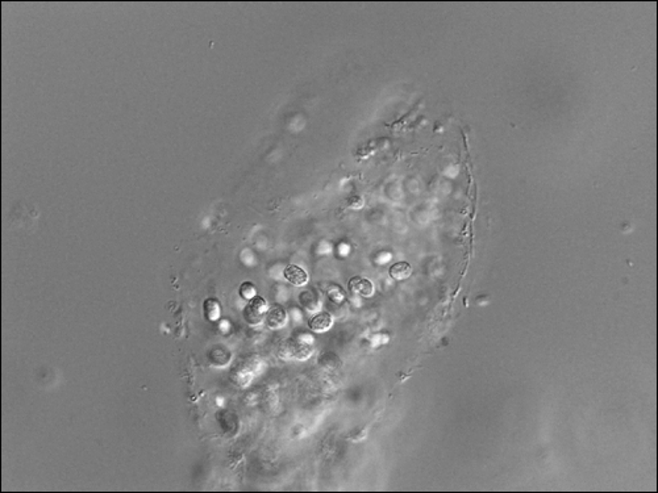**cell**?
Segmentation results:
<instances>
[{
    "mask_svg": "<svg viewBox=\"0 0 658 493\" xmlns=\"http://www.w3.org/2000/svg\"><path fill=\"white\" fill-rule=\"evenodd\" d=\"M332 325H333V317L328 312L319 313L310 321V329L316 333H324L331 329Z\"/></svg>",
    "mask_w": 658,
    "mask_h": 493,
    "instance_id": "cell-4",
    "label": "cell"
},
{
    "mask_svg": "<svg viewBox=\"0 0 658 493\" xmlns=\"http://www.w3.org/2000/svg\"><path fill=\"white\" fill-rule=\"evenodd\" d=\"M349 207H351V208H361L362 207V200L357 196H353L351 199H349Z\"/></svg>",
    "mask_w": 658,
    "mask_h": 493,
    "instance_id": "cell-13",
    "label": "cell"
},
{
    "mask_svg": "<svg viewBox=\"0 0 658 493\" xmlns=\"http://www.w3.org/2000/svg\"><path fill=\"white\" fill-rule=\"evenodd\" d=\"M370 341H371L372 348H378V346L384 345V343H387V342H388V336H387V334H384V333H376V334H372L371 338H370Z\"/></svg>",
    "mask_w": 658,
    "mask_h": 493,
    "instance_id": "cell-12",
    "label": "cell"
},
{
    "mask_svg": "<svg viewBox=\"0 0 658 493\" xmlns=\"http://www.w3.org/2000/svg\"><path fill=\"white\" fill-rule=\"evenodd\" d=\"M203 308H204V316H206L207 320L211 321V322H216V321L220 320L221 306L216 299H207L203 304Z\"/></svg>",
    "mask_w": 658,
    "mask_h": 493,
    "instance_id": "cell-6",
    "label": "cell"
},
{
    "mask_svg": "<svg viewBox=\"0 0 658 493\" xmlns=\"http://www.w3.org/2000/svg\"><path fill=\"white\" fill-rule=\"evenodd\" d=\"M240 296L245 300H252L254 296H257L256 285L251 282L242 283L241 287H240Z\"/></svg>",
    "mask_w": 658,
    "mask_h": 493,
    "instance_id": "cell-10",
    "label": "cell"
},
{
    "mask_svg": "<svg viewBox=\"0 0 658 493\" xmlns=\"http://www.w3.org/2000/svg\"><path fill=\"white\" fill-rule=\"evenodd\" d=\"M348 288L350 289L351 292H354V294L361 295V296H365V297H369L374 294V285H372L371 282H369L367 279L365 278H360V277H355L353 279H350V282L348 283Z\"/></svg>",
    "mask_w": 658,
    "mask_h": 493,
    "instance_id": "cell-3",
    "label": "cell"
},
{
    "mask_svg": "<svg viewBox=\"0 0 658 493\" xmlns=\"http://www.w3.org/2000/svg\"><path fill=\"white\" fill-rule=\"evenodd\" d=\"M247 306H249L251 309H253L254 312L259 313V315H263V316H266V313H268V311H269L268 303H266V300L263 299L262 296H258V295H257V296H254L253 299H252V300H249V304H247Z\"/></svg>",
    "mask_w": 658,
    "mask_h": 493,
    "instance_id": "cell-9",
    "label": "cell"
},
{
    "mask_svg": "<svg viewBox=\"0 0 658 493\" xmlns=\"http://www.w3.org/2000/svg\"><path fill=\"white\" fill-rule=\"evenodd\" d=\"M323 291L325 292V295H327V296L331 299V301H333V303L341 304L344 300H345L346 295L345 292H344V289L341 288L340 285L334 284V283H327V284L323 285Z\"/></svg>",
    "mask_w": 658,
    "mask_h": 493,
    "instance_id": "cell-7",
    "label": "cell"
},
{
    "mask_svg": "<svg viewBox=\"0 0 658 493\" xmlns=\"http://www.w3.org/2000/svg\"><path fill=\"white\" fill-rule=\"evenodd\" d=\"M244 317H245V320H246V322H249V324L258 325V324H261V322H262L263 320H265L266 316L259 315V313L254 312L253 309H251L249 306L246 305V308H245V311H244Z\"/></svg>",
    "mask_w": 658,
    "mask_h": 493,
    "instance_id": "cell-11",
    "label": "cell"
},
{
    "mask_svg": "<svg viewBox=\"0 0 658 493\" xmlns=\"http://www.w3.org/2000/svg\"><path fill=\"white\" fill-rule=\"evenodd\" d=\"M283 275H284V278H286L291 284L298 285V287L304 285L308 282L307 272L296 265L287 266V267L284 268V271H283Z\"/></svg>",
    "mask_w": 658,
    "mask_h": 493,
    "instance_id": "cell-2",
    "label": "cell"
},
{
    "mask_svg": "<svg viewBox=\"0 0 658 493\" xmlns=\"http://www.w3.org/2000/svg\"><path fill=\"white\" fill-rule=\"evenodd\" d=\"M233 381L237 383V386L240 387H245L247 384L251 383L252 377H253V374H252L251 370L247 369H240L237 371H233Z\"/></svg>",
    "mask_w": 658,
    "mask_h": 493,
    "instance_id": "cell-8",
    "label": "cell"
},
{
    "mask_svg": "<svg viewBox=\"0 0 658 493\" xmlns=\"http://www.w3.org/2000/svg\"><path fill=\"white\" fill-rule=\"evenodd\" d=\"M287 322L286 311L279 304H273L266 313V324L271 329H279Z\"/></svg>",
    "mask_w": 658,
    "mask_h": 493,
    "instance_id": "cell-1",
    "label": "cell"
},
{
    "mask_svg": "<svg viewBox=\"0 0 658 493\" xmlns=\"http://www.w3.org/2000/svg\"><path fill=\"white\" fill-rule=\"evenodd\" d=\"M390 277L395 280H404L411 277L412 267L407 262H396L388 270Z\"/></svg>",
    "mask_w": 658,
    "mask_h": 493,
    "instance_id": "cell-5",
    "label": "cell"
}]
</instances>
